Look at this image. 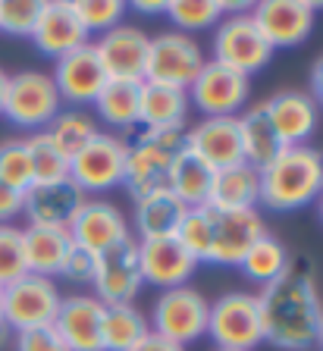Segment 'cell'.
Segmentation results:
<instances>
[{"label":"cell","mask_w":323,"mask_h":351,"mask_svg":"<svg viewBox=\"0 0 323 351\" xmlns=\"http://www.w3.org/2000/svg\"><path fill=\"white\" fill-rule=\"evenodd\" d=\"M264 342L279 351H311L323 326V301L308 267L289 263V270L257 292Z\"/></svg>","instance_id":"1"},{"label":"cell","mask_w":323,"mask_h":351,"mask_svg":"<svg viewBox=\"0 0 323 351\" xmlns=\"http://www.w3.org/2000/svg\"><path fill=\"white\" fill-rule=\"evenodd\" d=\"M261 176V204L273 213H292L314 204L323 191V154L311 145L283 147Z\"/></svg>","instance_id":"2"},{"label":"cell","mask_w":323,"mask_h":351,"mask_svg":"<svg viewBox=\"0 0 323 351\" xmlns=\"http://www.w3.org/2000/svg\"><path fill=\"white\" fill-rule=\"evenodd\" d=\"M185 147V132H145L125 141V173L123 189L139 201L151 191L167 189L169 167Z\"/></svg>","instance_id":"3"},{"label":"cell","mask_w":323,"mask_h":351,"mask_svg":"<svg viewBox=\"0 0 323 351\" xmlns=\"http://www.w3.org/2000/svg\"><path fill=\"white\" fill-rule=\"evenodd\" d=\"M63 110V101L57 95L51 73L41 69H23V73L10 75L7 85V101H3V113L0 117L13 123L16 129L45 132L47 125L57 119V113Z\"/></svg>","instance_id":"4"},{"label":"cell","mask_w":323,"mask_h":351,"mask_svg":"<svg viewBox=\"0 0 323 351\" xmlns=\"http://www.w3.org/2000/svg\"><path fill=\"white\" fill-rule=\"evenodd\" d=\"M207 339L217 348L229 351H254L257 345H264L257 292H226L217 301H211Z\"/></svg>","instance_id":"5"},{"label":"cell","mask_w":323,"mask_h":351,"mask_svg":"<svg viewBox=\"0 0 323 351\" xmlns=\"http://www.w3.org/2000/svg\"><path fill=\"white\" fill-rule=\"evenodd\" d=\"M213 63H223L229 69L242 75H254L261 69H267V63L273 60V47L267 44V38L261 35V29L251 19V10H239V13H226L213 32Z\"/></svg>","instance_id":"6"},{"label":"cell","mask_w":323,"mask_h":351,"mask_svg":"<svg viewBox=\"0 0 323 351\" xmlns=\"http://www.w3.org/2000/svg\"><path fill=\"white\" fill-rule=\"evenodd\" d=\"M207 311H211V301L198 289L179 285V289L160 292L147 323H151L154 336H163L169 342L189 348L191 342L207 336Z\"/></svg>","instance_id":"7"},{"label":"cell","mask_w":323,"mask_h":351,"mask_svg":"<svg viewBox=\"0 0 323 351\" xmlns=\"http://www.w3.org/2000/svg\"><path fill=\"white\" fill-rule=\"evenodd\" d=\"M125 173V138L113 132H101L69 160V179L85 197H101L123 185Z\"/></svg>","instance_id":"8"},{"label":"cell","mask_w":323,"mask_h":351,"mask_svg":"<svg viewBox=\"0 0 323 351\" xmlns=\"http://www.w3.org/2000/svg\"><path fill=\"white\" fill-rule=\"evenodd\" d=\"M204 51L191 35L182 32H160L147 44V63H145V82L154 85H169L189 91V85L198 79L204 69Z\"/></svg>","instance_id":"9"},{"label":"cell","mask_w":323,"mask_h":351,"mask_svg":"<svg viewBox=\"0 0 323 351\" xmlns=\"http://www.w3.org/2000/svg\"><path fill=\"white\" fill-rule=\"evenodd\" d=\"M60 301H63V292L57 289L53 279L25 273L23 279H16L13 285L3 289V323L13 332L51 326L57 320Z\"/></svg>","instance_id":"10"},{"label":"cell","mask_w":323,"mask_h":351,"mask_svg":"<svg viewBox=\"0 0 323 351\" xmlns=\"http://www.w3.org/2000/svg\"><path fill=\"white\" fill-rule=\"evenodd\" d=\"M251 82L223 63L207 60L198 79L189 85V104L201 117H242L248 107Z\"/></svg>","instance_id":"11"},{"label":"cell","mask_w":323,"mask_h":351,"mask_svg":"<svg viewBox=\"0 0 323 351\" xmlns=\"http://www.w3.org/2000/svg\"><path fill=\"white\" fill-rule=\"evenodd\" d=\"M251 19L273 51H292L311 38L317 3L311 0H261L251 3Z\"/></svg>","instance_id":"12"},{"label":"cell","mask_w":323,"mask_h":351,"mask_svg":"<svg viewBox=\"0 0 323 351\" xmlns=\"http://www.w3.org/2000/svg\"><path fill=\"white\" fill-rule=\"evenodd\" d=\"M141 285V263H139V241L129 239L117 248L97 254V267H95V279H91V289H95V298L104 307L113 304H135Z\"/></svg>","instance_id":"13"},{"label":"cell","mask_w":323,"mask_h":351,"mask_svg":"<svg viewBox=\"0 0 323 351\" xmlns=\"http://www.w3.org/2000/svg\"><path fill=\"white\" fill-rule=\"evenodd\" d=\"M69 239H73L75 248H85L97 257L132 239V226H129L125 213L113 201L88 197L73 217V223H69Z\"/></svg>","instance_id":"14"},{"label":"cell","mask_w":323,"mask_h":351,"mask_svg":"<svg viewBox=\"0 0 323 351\" xmlns=\"http://www.w3.org/2000/svg\"><path fill=\"white\" fill-rule=\"evenodd\" d=\"M211 210V254L213 267H239L248 248L267 232L261 210Z\"/></svg>","instance_id":"15"},{"label":"cell","mask_w":323,"mask_h":351,"mask_svg":"<svg viewBox=\"0 0 323 351\" xmlns=\"http://www.w3.org/2000/svg\"><path fill=\"white\" fill-rule=\"evenodd\" d=\"M147 44H151V35H147V32H141L139 25H132V22H123L117 29L97 35L95 41H91V47H95L107 79L145 82Z\"/></svg>","instance_id":"16"},{"label":"cell","mask_w":323,"mask_h":351,"mask_svg":"<svg viewBox=\"0 0 323 351\" xmlns=\"http://www.w3.org/2000/svg\"><path fill=\"white\" fill-rule=\"evenodd\" d=\"M139 263L145 285H154L160 292L189 285L191 273L198 270V261L179 245L176 235L163 239H141L139 241Z\"/></svg>","instance_id":"17"},{"label":"cell","mask_w":323,"mask_h":351,"mask_svg":"<svg viewBox=\"0 0 323 351\" xmlns=\"http://www.w3.org/2000/svg\"><path fill=\"white\" fill-rule=\"evenodd\" d=\"M51 79L57 85V95L63 104H73V107H82V104H95V97L101 95V88L107 85V73H104L101 60H97L91 41L79 51L67 53V57L53 60Z\"/></svg>","instance_id":"18"},{"label":"cell","mask_w":323,"mask_h":351,"mask_svg":"<svg viewBox=\"0 0 323 351\" xmlns=\"http://www.w3.org/2000/svg\"><path fill=\"white\" fill-rule=\"evenodd\" d=\"M185 147L198 154L211 169L245 163L239 117H204L201 123L185 129Z\"/></svg>","instance_id":"19"},{"label":"cell","mask_w":323,"mask_h":351,"mask_svg":"<svg viewBox=\"0 0 323 351\" xmlns=\"http://www.w3.org/2000/svg\"><path fill=\"white\" fill-rule=\"evenodd\" d=\"M267 117H270L273 129H276L279 141L286 147L295 145H311L317 125H320V107L308 91L298 88H283L273 97L264 101Z\"/></svg>","instance_id":"20"},{"label":"cell","mask_w":323,"mask_h":351,"mask_svg":"<svg viewBox=\"0 0 323 351\" xmlns=\"http://www.w3.org/2000/svg\"><path fill=\"white\" fill-rule=\"evenodd\" d=\"M88 197L73 179H57V182H35L23 197V217L29 226H60L69 229L73 217Z\"/></svg>","instance_id":"21"},{"label":"cell","mask_w":323,"mask_h":351,"mask_svg":"<svg viewBox=\"0 0 323 351\" xmlns=\"http://www.w3.org/2000/svg\"><path fill=\"white\" fill-rule=\"evenodd\" d=\"M53 329L69 351H104V304L95 295H67Z\"/></svg>","instance_id":"22"},{"label":"cell","mask_w":323,"mask_h":351,"mask_svg":"<svg viewBox=\"0 0 323 351\" xmlns=\"http://www.w3.org/2000/svg\"><path fill=\"white\" fill-rule=\"evenodd\" d=\"M91 38L88 32L82 29L79 16L73 10V0H45L41 19H38L35 32H32V44L38 53L45 57H67V53L85 47Z\"/></svg>","instance_id":"23"},{"label":"cell","mask_w":323,"mask_h":351,"mask_svg":"<svg viewBox=\"0 0 323 351\" xmlns=\"http://www.w3.org/2000/svg\"><path fill=\"white\" fill-rule=\"evenodd\" d=\"M261 176L251 163L213 169L207 207L213 210H261Z\"/></svg>","instance_id":"24"},{"label":"cell","mask_w":323,"mask_h":351,"mask_svg":"<svg viewBox=\"0 0 323 351\" xmlns=\"http://www.w3.org/2000/svg\"><path fill=\"white\" fill-rule=\"evenodd\" d=\"M189 110H191L189 91L145 82V88H141L139 125L145 132H185Z\"/></svg>","instance_id":"25"},{"label":"cell","mask_w":323,"mask_h":351,"mask_svg":"<svg viewBox=\"0 0 323 351\" xmlns=\"http://www.w3.org/2000/svg\"><path fill=\"white\" fill-rule=\"evenodd\" d=\"M185 210H189V207H185L169 189L151 191V195L139 197V201H135V210H132V219H129V226H132V239L141 241V239L176 235Z\"/></svg>","instance_id":"26"},{"label":"cell","mask_w":323,"mask_h":351,"mask_svg":"<svg viewBox=\"0 0 323 351\" xmlns=\"http://www.w3.org/2000/svg\"><path fill=\"white\" fill-rule=\"evenodd\" d=\"M23 245H25V267H29V273L47 276V279L60 276L69 251H73L69 229H60V226H25Z\"/></svg>","instance_id":"27"},{"label":"cell","mask_w":323,"mask_h":351,"mask_svg":"<svg viewBox=\"0 0 323 351\" xmlns=\"http://www.w3.org/2000/svg\"><path fill=\"white\" fill-rule=\"evenodd\" d=\"M141 88H145V82L135 79H107V85L101 88V95L91 104L95 119L110 125L113 135L135 129L141 113Z\"/></svg>","instance_id":"28"},{"label":"cell","mask_w":323,"mask_h":351,"mask_svg":"<svg viewBox=\"0 0 323 351\" xmlns=\"http://www.w3.org/2000/svg\"><path fill=\"white\" fill-rule=\"evenodd\" d=\"M239 132H242V154L245 163H251L254 169L267 167V163L283 151V141H279L276 129H273L270 117H267L264 101L261 104H248L245 113L239 117Z\"/></svg>","instance_id":"29"},{"label":"cell","mask_w":323,"mask_h":351,"mask_svg":"<svg viewBox=\"0 0 323 351\" xmlns=\"http://www.w3.org/2000/svg\"><path fill=\"white\" fill-rule=\"evenodd\" d=\"M211 182H213V169L201 160L198 154H191L189 147H182V151L176 154L173 167H169L167 189L191 210V207H204L207 204Z\"/></svg>","instance_id":"30"},{"label":"cell","mask_w":323,"mask_h":351,"mask_svg":"<svg viewBox=\"0 0 323 351\" xmlns=\"http://www.w3.org/2000/svg\"><path fill=\"white\" fill-rule=\"evenodd\" d=\"M145 336H151V323L135 304L104 307V351H132Z\"/></svg>","instance_id":"31"},{"label":"cell","mask_w":323,"mask_h":351,"mask_svg":"<svg viewBox=\"0 0 323 351\" xmlns=\"http://www.w3.org/2000/svg\"><path fill=\"white\" fill-rule=\"evenodd\" d=\"M289 263H292V257H289V248L276 239V235L264 232L248 248V254L242 257L239 270H242L245 276L251 279V282H257L261 289H264V285H270L273 279H279L283 273L289 270Z\"/></svg>","instance_id":"32"},{"label":"cell","mask_w":323,"mask_h":351,"mask_svg":"<svg viewBox=\"0 0 323 351\" xmlns=\"http://www.w3.org/2000/svg\"><path fill=\"white\" fill-rule=\"evenodd\" d=\"M45 132L51 135L53 145L67 154L69 160H73L75 154L88 145L91 138H97V135H101V129H97V119L91 117V113H85V110H79V107L60 110L57 119H53V123L47 125Z\"/></svg>","instance_id":"33"},{"label":"cell","mask_w":323,"mask_h":351,"mask_svg":"<svg viewBox=\"0 0 323 351\" xmlns=\"http://www.w3.org/2000/svg\"><path fill=\"white\" fill-rule=\"evenodd\" d=\"M226 16V3L223 0H169L167 3V19L176 25L173 32H204L220 25V19Z\"/></svg>","instance_id":"34"},{"label":"cell","mask_w":323,"mask_h":351,"mask_svg":"<svg viewBox=\"0 0 323 351\" xmlns=\"http://www.w3.org/2000/svg\"><path fill=\"white\" fill-rule=\"evenodd\" d=\"M25 151L32 160V176L35 182H57V179H69V157L53 145L47 132H32L25 138Z\"/></svg>","instance_id":"35"},{"label":"cell","mask_w":323,"mask_h":351,"mask_svg":"<svg viewBox=\"0 0 323 351\" xmlns=\"http://www.w3.org/2000/svg\"><path fill=\"white\" fill-rule=\"evenodd\" d=\"M0 182L16 191H29L35 185L32 160H29V151H25V138L0 141Z\"/></svg>","instance_id":"36"},{"label":"cell","mask_w":323,"mask_h":351,"mask_svg":"<svg viewBox=\"0 0 323 351\" xmlns=\"http://www.w3.org/2000/svg\"><path fill=\"white\" fill-rule=\"evenodd\" d=\"M73 10L79 16L82 29L88 32V38L123 25L125 13H129L123 0H73Z\"/></svg>","instance_id":"37"},{"label":"cell","mask_w":323,"mask_h":351,"mask_svg":"<svg viewBox=\"0 0 323 351\" xmlns=\"http://www.w3.org/2000/svg\"><path fill=\"white\" fill-rule=\"evenodd\" d=\"M176 239L195 261L207 263V254H211V210H207V204L185 210L182 223L176 229Z\"/></svg>","instance_id":"38"},{"label":"cell","mask_w":323,"mask_h":351,"mask_svg":"<svg viewBox=\"0 0 323 351\" xmlns=\"http://www.w3.org/2000/svg\"><path fill=\"white\" fill-rule=\"evenodd\" d=\"M25 273H29V267H25L23 229L13 226V223H3L0 226V289L13 285Z\"/></svg>","instance_id":"39"},{"label":"cell","mask_w":323,"mask_h":351,"mask_svg":"<svg viewBox=\"0 0 323 351\" xmlns=\"http://www.w3.org/2000/svg\"><path fill=\"white\" fill-rule=\"evenodd\" d=\"M45 0H0V32L10 38H32Z\"/></svg>","instance_id":"40"},{"label":"cell","mask_w":323,"mask_h":351,"mask_svg":"<svg viewBox=\"0 0 323 351\" xmlns=\"http://www.w3.org/2000/svg\"><path fill=\"white\" fill-rule=\"evenodd\" d=\"M13 348L16 351H69L67 342L60 339V332L51 326H35V329H23L13 332Z\"/></svg>","instance_id":"41"},{"label":"cell","mask_w":323,"mask_h":351,"mask_svg":"<svg viewBox=\"0 0 323 351\" xmlns=\"http://www.w3.org/2000/svg\"><path fill=\"white\" fill-rule=\"evenodd\" d=\"M95 267H97V257L91 254V251L75 248L73 245V251H69L60 276L67 279V282H75V285H91V279H95Z\"/></svg>","instance_id":"42"},{"label":"cell","mask_w":323,"mask_h":351,"mask_svg":"<svg viewBox=\"0 0 323 351\" xmlns=\"http://www.w3.org/2000/svg\"><path fill=\"white\" fill-rule=\"evenodd\" d=\"M23 197H25V191H16L0 182V226L13 223L16 217H23Z\"/></svg>","instance_id":"43"},{"label":"cell","mask_w":323,"mask_h":351,"mask_svg":"<svg viewBox=\"0 0 323 351\" xmlns=\"http://www.w3.org/2000/svg\"><path fill=\"white\" fill-rule=\"evenodd\" d=\"M132 351H185L182 345H176V342H169V339H163V336H145L139 345H135Z\"/></svg>","instance_id":"44"},{"label":"cell","mask_w":323,"mask_h":351,"mask_svg":"<svg viewBox=\"0 0 323 351\" xmlns=\"http://www.w3.org/2000/svg\"><path fill=\"white\" fill-rule=\"evenodd\" d=\"M167 3L169 0H135V3H125V10L139 16H167Z\"/></svg>","instance_id":"45"},{"label":"cell","mask_w":323,"mask_h":351,"mask_svg":"<svg viewBox=\"0 0 323 351\" xmlns=\"http://www.w3.org/2000/svg\"><path fill=\"white\" fill-rule=\"evenodd\" d=\"M311 97L317 101V107H323V53L314 60V66H311Z\"/></svg>","instance_id":"46"},{"label":"cell","mask_w":323,"mask_h":351,"mask_svg":"<svg viewBox=\"0 0 323 351\" xmlns=\"http://www.w3.org/2000/svg\"><path fill=\"white\" fill-rule=\"evenodd\" d=\"M7 85H10V73L0 66V113H3V101H7Z\"/></svg>","instance_id":"47"},{"label":"cell","mask_w":323,"mask_h":351,"mask_svg":"<svg viewBox=\"0 0 323 351\" xmlns=\"http://www.w3.org/2000/svg\"><path fill=\"white\" fill-rule=\"evenodd\" d=\"M10 342H13V329H10V326H7V323L0 320V351L7 348V345H10Z\"/></svg>","instance_id":"48"},{"label":"cell","mask_w":323,"mask_h":351,"mask_svg":"<svg viewBox=\"0 0 323 351\" xmlns=\"http://www.w3.org/2000/svg\"><path fill=\"white\" fill-rule=\"evenodd\" d=\"M317 213H320V223H323V191H320V197H317Z\"/></svg>","instance_id":"49"},{"label":"cell","mask_w":323,"mask_h":351,"mask_svg":"<svg viewBox=\"0 0 323 351\" xmlns=\"http://www.w3.org/2000/svg\"><path fill=\"white\" fill-rule=\"evenodd\" d=\"M314 348H320V351H323V326H320V336H317V345H314Z\"/></svg>","instance_id":"50"},{"label":"cell","mask_w":323,"mask_h":351,"mask_svg":"<svg viewBox=\"0 0 323 351\" xmlns=\"http://www.w3.org/2000/svg\"><path fill=\"white\" fill-rule=\"evenodd\" d=\"M0 320H3V289H0Z\"/></svg>","instance_id":"51"},{"label":"cell","mask_w":323,"mask_h":351,"mask_svg":"<svg viewBox=\"0 0 323 351\" xmlns=\"http://www.w3.org/2000/svg\"><path fill=\"white\" fill-rule=\"evenodd\" d=\"M213 351H229V348H213Z\"/></svg>","instance_id":"52"}]
</instances>
